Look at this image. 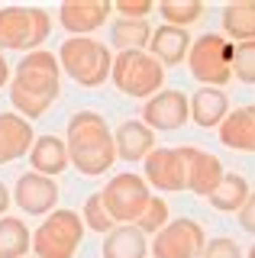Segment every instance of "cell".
Instances as JSON below:
<instances>
[{"label": "cell", "instance_id": "cell-1", "mask_svg": "<svg viewBox=\"0 0 255 258\" xmlns=\"http://www.w3.org/2000/svg\"><path fill=\"white\" fill-rule=\"evenodd\" d=\"M61 94V68L52 52L23 55L17 71L10 75V103L23 119H36L55 103Z\"/></svg>", "mask_w": 255, "mask_h": 258}, {"label": "cell", "instance_id": "cell-2", "mask_svg": "<svg viewBox=\"0 0 255 258\" xmlns=\"http://www.w3.org/2000/svg\"><path fill=\"white\" fill-rule=\"evenodd\" d=\"M65 149H68V165H75L81 174L91 177L103 174L116 161L113 133H110L107 119L94 110H78L68 119Z\"/></svg>", "mask_w": 255, "mask_h": 258}, {"label": "cell", "instance_id": "cell-3", "mask_svg": "<svg viewBox=\"0 0 255 258\" xmlns=\"http://www.w3.org/2000/svg\"><path fill=\"white\" fill-rule=\"evenodd\" d=\"M58 68L81 87H100L110 78L113 55L107 52L103 42H97L91 36H71L58 48Z\"/></svg>", "mask_w": 255, "mask_h": 258}, {"label": "cell", "instance_id": "cell-4", "mask_svg": "<svg viewBox=\"0 0 255 258\" xmlns=\"http://www.w3.org/2000/svg\"><path fill=\"white\" fill-rule=\"evenodd\" d=\"M52 32L42 7H0V52H36Z\"/></svg>", "mask_w": 255, "mask_h": 258}, {"label": "cell", "instance_id": "cell-5", "mask_svg": "<svg viewBox=\"0 0 255 258\" xmlns=\"http://www.w3.org/2000/svg\"><path fill=\"white\" fill-rule=\"evenodd\" d=\"M187 68L204 87H223L233 78V42L223 32H204L190 42Z\"/></svg>", "mask_w": 255, "mask_h": 258}, {"label": "cell", "instance_id": "cell-6", "mask_svg": "<svg viewBox=\"0 0 255 258\" xmlns=\"http://www.w3.org/2000/svg\"><path fill=\"white\" fill-rule=\"evenodd\" d=\"M84 239V223L75 210H52L42 226L33 232V255L36 258H75Z\"/></svg>", "mask_w": 255, "mask_h": 258}, {"label": "cell", "instance_id": "cell-7", "mask_svg": "<svg viewBox=\"0 0 255 258\" xmlns=\"http://www.w3.org/2000/svg\"><path fill=\"white\" fill-rule=\"evenodd\" d=\"M110 81L116 84V91L149 100L152 94L162 91L165 68L149 52H119L113 58V68H110Z\"/></svg>", "mask_w": 255, "mask_h": 258}, {"label": "cell", "instance_id": "cell-8", "mask_svg": "<svg viewBox=\"0 0 255 258\" xmlns=\"http://www.w3.org/2000/svg\"><path fill=\"white\" fill-rule=\"evenodd\" d=\"M100 200H103V210H107V216L113 223L133 226L142 216V210L149 207L152 194H149L146 177H139L133 171H123V174H116L113 181H107V187L100 190Z\"/></svg>", "mask_w": 255, "mask_h": 258}, {"label": "cell", "instance_id": "cell-9", "mask_svg": "<svg viewBox=\"0 0 255 258\" xmlns=\"http://www.w3.org/2000/svg\"><path fill=\"white\" fill-rule=\"evenodd\" d=\"M204 226L197 220H168L162 232H155V242H152V255L155 258H197L204 248Z\"/></svg>", "mask_w": 255, "mask_h": 258}, {"label": "cell", "instance_id": "cell-10", "mask_svg": "<svg viewBox=\"0 0 255 258\" xmlns=\"http://www.w3.org/2000/svg\"><path fill=\"white\" fill-rule=\"evenodd\" d=\"M190 119L187 113V97L181 91H158L152 94L146 103H142V123L149 129H158V133H174V129H181Z\"/></svg>", "mask_w": 255, "mask_h": 258}, {"label": "cell", "instance_id": "cell-11", "mask_svg": "<svg viewBox=\"0 0 255 258\" xmlns=\"http://www.w3.org/2000/svg\"><path fill=\"white\" fill-rule=\"evenodd\" d=\"M146 168V184H152L158 190H184L187 187V165L181 149H152L142 158Z\"/></svg>", "mask_w": 255, "mask_h": 258}, {"label": "cell", "instance_id": "cell-12", "mask_svg": "<svg viewBox=\"0 0 255 258\" xmlns=\"http://www.w3.org/2000/svg\"><path fill=\"white\" fill-rule=\"evenodd\" d=\"M13 200L29 216H49L58 207V184L45 174L26 171V174H20L17 187H13Z\"/></svg>", "mask_w": 255, "mask_h": 258}, {"label": "cell", "instance_id": "cell-13", "mask_svg": "<svg viewBox=\"0 0 255 258\" xmlns=\"http://www.w3.org/2000/svg\"><path fill=\"white\" fill-rule=\"evenodd\" d=\"M110 13H113V4L107 0H68L58 7V20L71 36H91L110 20Z\"/></svg>", "mask_w": 255, "mask_h": 258}, {"label": "cell", "instance_id": "cell-14", "mask_svg": "<svg viewBox=\"0 0 255 258\" xmlns=\"http://www.w3.org/2000/svg\"><path fill=\"white\" fill-rule=\"evenodd\" d=\"M181 152H184V165H187V190L197 194V197H210L226 174L220 158L197 149V145H181Z\"/></svg>", "mask_w": 255, "mask_h": 258}, {"label": "cell", "instance_id": "cell-15", "mask_svg": "<svg viewBox=\"0 0 255 258\" xmlns=\"http://www.w3.org/2000/svg\"><path fill=\"white\" fill-rule=\"evenodd\" d=\"M113 149H116V158L123 161H142L155 149V133L142 119H126L113 133Z\"/></svg>", "mask_w": 255, "mask_h": 258}, {"label": "cell", "instance_id": "cell-16", "mask_svg": "<svg viewBox=\"0 0 255 258\" xmlns=\"http://www.w3.org/2000/svg\"><path fill=\"white\" fill-rule=\"evenodd\" d=\"M190 52V32L178 29V26H158L152 29V39H149V55L162 64V68H171V64H181Z\"/></svg>", "mask_w": 255, "mask_h": 258}, {"label": "cell", "instance_id": "cell-17", "mask_svg": "<svg viewBox=\"0 0 255 258\" xmlns=\"http://www.w3.org/2000/svg\"><path fill=\"white\" fill-rule=\"evenodd\" d=\"M33 126L20 113H0V165L17 161L29 152L33 145Z\"/></svg>", "mask_w": 255, "mask_h": 258}, {"label": "cell", "instance_id": "cell-18", "mask_svg": "<svg viewBox=\"0 0 255 258\" xmlns=\"http://www.w3.org/2000/svg\"><path fill=\"white\" fill-rule=\"evenodd\" d=\"M220 142L236 152H255V103L226 113L220 123Z\"/></svg>", "mask_w": 255, "mask_h": 258}, {"label": "cell", "instance_id": "cell-19", "mask_svg": "<svg viewBox=\"0 0 255 258\" xmlns=\"http://www.w3.org/2000/svg\"><path fill=\"white\" fill-rule=\"evenodd\" d=\"M187 113L197 126L204 129H220V123L229 113V97L220 87H201L194 97H187Z\"/></svg>", "mask_w": 255, "mask_h": 258}, {"label": "cell", "instance_id": "cell-20", "mask_svg": "<svg viewBox=\"0 0 255 258\" xmlns=\"http://www.w3.org/2000/svg\"><path fill=\"white\" fill-rule=\"evenodd\" d=\"M29 165H33L36 174H45V177H55L68 168V149H65V139L58 136H39L29 145Z\"/></svg>", "mask_w": 255, "mask_h": 258}, {"label": "cell", "instance_id": "cell-21", "mask_svg": "<svg viewBox=\"0 0 255 258\" xmlns=\"http://www.w3.org/2000/svg\"><path fill=\"white\" fill-rule=\"evenodd\" d=\"M149 242L136 226H113L103 236V258H146Z\"/></svg>", "mask_w": 255, "mask_h": 258}, {"label": "cell", "instance_id": "cell-22", "mask_svg": "<svg viewBox=\"0 0 255 258\" xmlns=\"http://www.w3.org/2000/svg\"><path fill=\"white\" fill-rule=\"evenodd\" d=\"M149 39H152V26L146 20H113L110 26V45L119 48V52H142L149 48Z\"/></svg>", "mask_w": 255, "mask_h": 258}, {"label": "cell", "instance_id": "cell-23", "mask_svg": "<svg viewBox=\"0 0 255 258\" xmlns=\"http://www.w3.org/2000/svg\"><path fill=\"white\" fill-rule=\"evenodd\" d=\"M249 181H245L242 174H223V181L217 184V190L210 194V207H217V210H223V213H239V207L249 200Z\"/></svg>", "mask_w": 255, "mask_h": 258}, {"label": "cell", "instance_id": "cell-24", "mask_svg": "<svg viewBox=\"0 0 255 258\" xmlns=\"http://www.w3.org/2000/svg\"><path fill=\"white\" fill-rule=\"evenodd\" d=\"M33 245L29 226L20 216H0V258H23Z\"/></svg>", "mask_w": 255, "mask_h": 258}, {"label": "cell", "instance_id": "cell-25", "mask_svg": "<svg viewBox=\"0 0 255 258\" xmlns=\"http://www.w3.org/2000/svg\"><path fill=\"white\" fill-rule=\"evenodd\" d=\"M223 36L236 42L255 39V4H229L223 10Z\"/></svg>", "mask_w": 255, "mask_h": 258}, {"label": "cell", "instance_id": "cell-26", "mask_svg": "<svg viewBox=\"0 0 255 258\" xmlns=\"http://www.w3.org/2000/svg\"><path fill=\"white\" fill-rule=\"evenodd\" d=\"M158 16L165 20V26L187 29L190 23H197L204 16V4H197V0H165V4H158Z\"/></svg>", "mask_w": 255, "mask_h": 258}, {"label": "cell", "instance_id": "cell-27", "mask_svg": "<svg viewBox=\"0 0 255 258\" xmlns=\"http://www.w3.org/2000/svg\"><path fill=\"white\" fill-rule=\"evenodd\" d=\"M133 226H136L142 236H146V232H162L165 226H168V204H165L162 197H152V200H149V207L142 210V216Z\"/></svg>", "mask_w": 255, "mask_h": 258}, {"label": "cell", "instance_id": "cell-28", "mask_svg": "<svg viewBox=\"0 0 255 258\" xmlns=\"http://www.w3.org/2000/svg\"><path fill=\"white\" fill-rule=\"evenodd\" d=\"M233 75L245 84H255V39L233 45Z\"/></svg>", "mask_w": 255, "mask_h": 258}, {"label": "cell", "instance_id": "cell-29", "mask_svg": "<svg viewBox=\"0 0 255 258\" xmlns=\"http://www.w3.org/2000/svg\"><path fill=\"white\" fill-rule=\"evenodd\" d=\"M81 223L87 226V229H94V232H103V236L113 229V220H110L107 210H103L100 194H91V197L84 200V216H81Z\"/></svg>", "mask_w": 255, "mask_h": 258}, {"label": "cell", "instance_id": "cell-30", "mask_svg": "<svg viewBox=\"0 0 255 258\" xmlns=\"http://www.w3.org/2000/svg\"><path fill=\"white\" fill-rule=\"evenodd\" d=\"M197 258H245V255H242V248H239L233 239L217 236V239L204 242V248H201V255H197Z\"/></svg>", "mask_w": 255, "mask_h": 258}, {"label": "cell", "instance_id": "cell-31", "mask_svg": "<svg viewBox=\"0 0 255 258\" xmlns=\"http://www.w3.org/2000/svg\"><path fill=\"white\" fill-rule=\"evenodd\" d=\"M152 10L155 7L149 4V0H119L116 4V13L123 16V20H146Z\"/></svg>", "mask_w": 255, "mask_h": 258}, {"label": "cell", "instance_id": "cell-32", "mask_svg": "<svg viewBox=\"0 0 255 258\" xmlns=\"http://www.w3.org/2000/svg\"><path fill=\"white\" fill-rule=\"evenodd\" d=\"M239 226L255 236V194H249V200L239 207Z\"/></svg>", "mask_w": 255, "mask_h": 258}, {"label": "cell", "instance_id": "cell-33", "mask_svg": "<svg viewBox=\"0 0 255 258\" xmlns=\"http://www.w3.org/2000/svg\"><path fill=\"white\" fill-rule=\"evenodd\" d=\"M4 84H10V64H7L4 52H0V87H4Z\"/></svg>", "mask_w": 255, "mask_h": 258}, {"label": "cell", "instance_id": "cell-34", "mask_svg": "<svg viewBox=\"0 0 255 258\" xmlns=\"http://www.w3.org/2000/svg\"><path fill=\"white\" fill-rule=\"evenodd\" d=\"M7 207H10V190L0 184V216H7Z\"/></svg>", "mask_w": 255, "mask_h": 258}, {"label": "cell", "instance_id": "cell-35", "mask_svg": "<svg viewBox=\"0 0 255 258\" xmlns=\"http://www.w3.org/2000/svg\"><path fill=\"white\" fill-rule=\"evenodd\" d=\"M245 258H255V245H252V248H249V255H245Z\"/></svg>", "mask_w": 255, "mask_h": 258}, {"label": "cell", "instance_id": "cell-36", "mask_svg": "<svg viewBox=\"0 0 255 258\" xmlns=\"http://www.w3.org/2000/svg\"><path fill=\"white\" fill-rule=\"evenodd\" d=\"M23 258H36V255H23Z\"/></svg>", "mask_w": 255, "mask_h": 258}]
</instances>
